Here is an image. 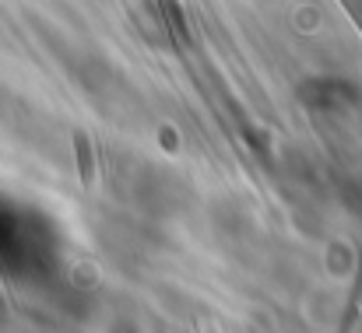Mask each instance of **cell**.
<instances>
[{"mask_svg": "<svg viewBox=\"0 0 362 333\" xmlns=\"http://www.w3.org/2000/svg\"><path fill=\"white\" fill-rule=\"evenodd\" d=\"M362 302V260H359V277L352 284V295H349V305H345V316H341V330L338 333H352V323H356V313H359Z\"/></svg>", "mask_w": 362, "mask_h": 333, "instance_id": "6da1fadb", "label": "cell"}, {"mask_svg": "<svg viewBox=\"0 0 362 333\" xmlns=\"http://www.w3.org/2000/svg\"><path fill=\"white\" fill-rule=\"evenodd\" d=\"M74 144H78V165H81V179H85V186H92V147H88V137H85V133H74Z\"/></svg>", "mask_w": 362, "mask_h": 333, "instance_id": "7a4b0ae2", "label": "cell"}]
</instances>
